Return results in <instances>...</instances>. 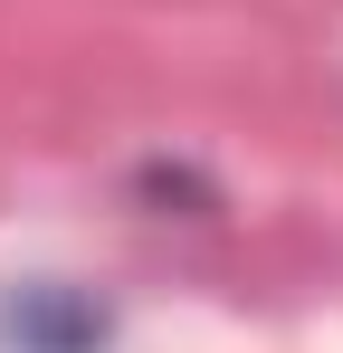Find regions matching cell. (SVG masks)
<instances>
[{"instance_id":"obj_1","label":"cell","mask_w":343,"mask_h":353,"mask_svg":"<svg viewBox=\"0 0 343 353\" xmlns=\"http://www.w3.org/2000/svg\"><path fill=\"white\" fill-rule=\"evenodd\" d=\"M10 334H19V344L29 353H96L105 344V315H86V305H76V296H19V305H10Z\"/></svg>"}]
</instances>
